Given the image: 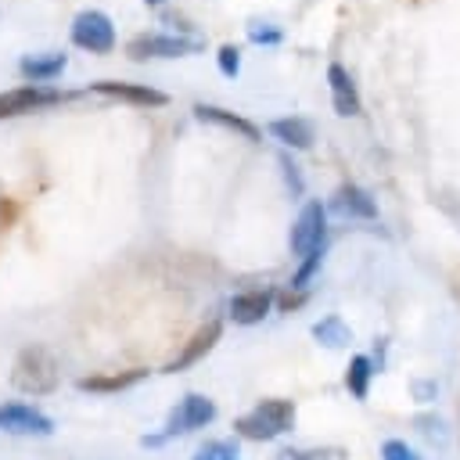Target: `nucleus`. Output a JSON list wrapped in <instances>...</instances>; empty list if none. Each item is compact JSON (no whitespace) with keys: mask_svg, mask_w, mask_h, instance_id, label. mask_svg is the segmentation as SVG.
<instances>
[{"mask_svg":"<svg viewBox=\"0 0 460 460\" xmlns=\"http://www.w3.org/2000/svg\"><path fill=\"white\" fill-rule=\"evenodd\" d=\"M61 385V363L47 345L18 349L11 363V388L22 395H50Z\"/></svg>","mask_w":460,"mask_h":460,"instance_id":"f257e3e1","label":"nucleus"},{"mask_svg":"<svg viewBox=\"0 0 460 460\" xmlns=\"http://www.w3.org/2000/svg\"><path fill=\"white\" fill-rule=\"evenodd\" d=\"M291 424H295V402L291 399H262L234 420V431L241 438H252V442H270V438L284 435Z\"/></svg>","mask_w":460,"mask_h":460,"instance_id":"f03ea898","label":"nucleus"},{"mask_svg":"<svg viewBox=\"0 0 460 460\" xmlns=\"http://www.w3.org/2000/svg\"><path fill=\"white\" fill-rule=\"evenodd\" d=\"M75 93L68 90H58V86H43V83H29V86H14V90H4L0 93V119H14V115H25V111H40V108H50V104H61Z\"/></svg>","mask_w":460,"mask_h":460,"instance_id":"7ed1b4c3","label":"nucleus"},{"mask_svg":"<svg viewBox=\"0 0 460 460\" xmlns=\"http://www.w3.org/2000/svg\"><path fill=\"white\" fill-rule=\"evenodd\" d=\"M216 420V402L208 399V395H201V392H187L172 410H169V417H165V438L169 435H190V431H198V428H205V424H212Z\"/></svg>","mask_w":460,"mask_h":460,"instance_id":"20e7f679","label":"nucleus"},{"mask_svg":"<svg viewBox=\"0 0 460 460\" xmlns=\"http://www.w3.org/2000/svg\"><path fill=\"white\" fill-rule=\"evenodd\" d=\"M0 428L7 435H29V438L54 435V420L43 410H36L32 402H18V399L0 402Z\"/></svg>","mask_w":460,"mask_h":460,"instance_id":"39448f33","label":"nucleus"},{"mask_svg":"<svg viewBox=\"0 0 460 460\" xmlns=\"http://www.w3.org/2000/svg\"><path fill=\"white\" fill-rule=\"evenodd\" d=\"M72 43L90 54H108L115 47V25L104 11H79L72 22Z\"/></svg>","mask_w":460,"mask_h":460,"instance_id":"423d86ee","label":"nucleus"},{"mask_svg":"<svg viewBox=\"0 0 460 460\" xmlns=\"http://www.w3.org/2000/svg\"><path fill=\"white\" fill-rule=\"evenodd\" d=\"M201 43L198 40H187V36H162V32H144V36H133L126 43V54L133 61H147V58H183V54H198Z\"/></svg>","mask_w":460,"mask_h":460,"instance_id":"0eeeda50","label":"nucleus"},{"mask_svg":"<svg viewBox=\"0 0 460 460\" xmlns=\"http://www.w3.org/2000/svg\"><path fill=\"white\" fill-rule=\"evenodd\" d=\"M323 237H327V212H323L320 201H309L298 212L295 226H291V252L295 255H309V252L323 248Z\"/></svg>","mask_w":460,"mask_h":460,"instance_id":"6e6552de","label":"nucleus"},{"mask_svg":"<svg viewBox=\"0 0 460 460\" xmlns=\"http://www.w3.org/2000/svg\"><path fill=\"white\" fill-rule=\"evenodd\" d=\"M223 338V320L219 316H212V320H205L190 338H187V345L165 363V370L169 374H180V370H187V367H194L201 356H208L212 349H216V341Z\"/></svg>","mask_w":460,"mask_h":460,"instance_id":"1a4fd4ad","label":"nucleus"},{"mask_svg":"<svg viewBox=\"0 0 460 460\" xmlns=\"http://www.w3.org/2000/svg\"><path fill=\"white\" fill-rule=\"evenodd\" d=\"M93 93H104V97H115V101H129V104H144V108H162L169 97L155 86H144V83H119V79H101V83H90Z\"/></svg>","mask_w":460,"mask_h":460,"instance_id":"9d476101","label":"nucleus"},{"mask_svg":"<svg viewBox=\"0 0 460 460\" xmlns=\"http://www.w3.org/2000/svg\"><path fill=\"white\" fill-rule=\"evenodd\" d=\"M270 305H273V291H241V295L230 298L226 316L241 327H252L270 313Z\"/></svg>","mask_w":460,"mask_h":460,"instance_id":"9b49d317","label":"nucleus"},{"mask_svg":"<svg viewBox=\"0 0 460 460\" xmlns=\"http://www.w3.org/2000/svg\"><path fill=\"white\" fill-rule=\"evenodd\" d=\"M147 370L144 367H129V370H108V374H86L75 381L79 392H97V395H108V392H122V388H133L137 381H144Z\"/></svg>","mask_w":460,"mask_h":460,"instance_id":"f8f14e48","label":"nucleus"},{"mask_svg":"<svg viewBox=\"0 0 460 460\" xmlns=\"http://www.w3.org/2000/svg\"><path fill=\"white\" fill-rule=\"evenodd\" d=\"M331 208H334L338 216H352V219H374V216H377L374 198H370L363 187H356V183H341V187L334 190V198H331Z\"/></svg>","mask_w":460,"mask_h":460,"instance_id":"ddd939ff","label":"nucleus"},{"mask_svg":"<svg viewBox=\"0 0 460 460\" xmlns=\"http://www.w3.org/2000/svg\"><path fill=\"white\" fill-rule=\"evenodd\" d=\"M327 79H331L334 111H338V115H359V93H356L352 75H349L341 65H331V68H327Z\"/></svg>","mask_w":460,"mask_h":460,"instance_id":"4468645a","label":"nucleus"},{"mask_svg":"<svg viewBox=\"0 0 460 460\" xmlns=\"http://www.w3.org/2000/svg\"><path fill=\"white\" fill-rule=\"evenodd\" d=\"M65 65H68L65 54H25V58L18 61V72H22L29 83H47V79L61 75Z\"/></svg>","mask_w":460,"mask_h":460,"instance_id":"2eb2a0df","label":"nucleus"},{"mask_svg":"<svg viewBox=\"0 0 460 460\" xmlns=\"http://www.w3.org/2000/svg\"><path fill=\"white\" fill-rule=\"evenodd\" d=\"M194 115H198L201 122H216V126H223V129H234V133H241L244 140H259V126L248 122V119H241V115H234V111H226V108L194 104Z\"/></svg>","mask_w":460,"mask_h":460,"instance_id":"dca6fc26","label":"nucleus"},{"mask_svg":"<svg viewBox=\"0 0 460 460\" xmlns=\"http://www.w3.org/2000/svg\"><path fill=\"white\" fill-rule=\"evenodd\" d=\"M270 133H273L277 140L291 144V147H309V144H313V126H309L305 119H298V115H291V119H273V122H270Z\"/></svg>","mask_w":460,"mask_h":460,"instance_id":"f3484780","label":"nucleus"},{"mask_svg":"<svg viewBox=\"0 0 460 460\" xmlns=\"http://www.w3.org/2000/svg\"><path fill=\"white\" fill-rule=\"evenodd\" d=\"M313 338L320 345H327V349H345L352 341V331L345 327L341 316H323L320 323H313Z\"/></svg>","mask_w":460,"mask_h":460,"instance_id":"a211bd4d","label":"nucleus"},{"mask_svg":"<svg viewBox=\"0 0 460 460\" xmlns=\"http://www.w3.org/2000/svg\"><path fill=\"white\" fill-rule=\"evenodd\" d=\"M370 377H374V363L370 356H352L349 370H345V388L356 395V399H367L370 392Z\"/></svg>","mask_w":460,"mask_h":460,"instance_id":"6ab92c4d","label":"nucleus"},{"mask_svg":"<svg viewBox=\"0 0 460 460\" xmlns=\"http://www.w3.org/2000/svg\"><path fill=\"white\" fill-rule=\"evenodd\" d=\"M194 460H237V446L226 442V438H216V442H205L194 453Z\"/></svg>","mask_w":460,"mask_h":460,"instance_id":"aec40b11","label":"nucleus"},{"mask_svg":"<svg viewBox=\"0 0 460 460\" xmlns=\"http://www.w3.org/2000/svg\"><path fill=\"white\" fill-rule=\"evenodd\" d=\"M381 460H420L406 442H399V438H388L385 446H381Z\"/></svg>","mask_w":460,"mask_h":460,"instance_id":"412c9836","label":"nucleus"},{"mask_svg":"<svg viewBox=\"0 0 460 460\" xmlns=\"http://www.w3.org/2000/svg\"><path fill=\"white\" fill-rule=\"evenodd\" d=\"M237 68H241V50L234 43L219 47V72L223 75H237Z\"/></svg>","mask_w":460,"mask_h":460,"instance_id":"4be33fe9","label":"nucleus"},{"mask_svg":"<svg viewBox=\"0 0 460 460\" xmlns=\"http://www.w3.org/2000/svg\"><path fill=\"white\" fill-rule=\"evenodd\" d=\"M248 36H252L255 43H280V29L262 25V22H252V25H248Z\"/></svg>","mask_w":460,"mask_h":460,"instance_id":"5701e85b","label":"nucleus"},{"mask_svg":"<svg viewBox=\"0 0 460 460\" xmlns=\"http://www.w3.org/2000/svg\"><path fill=\"white\" fill-rule=\"evenodd\" d=\"M14 216H18V205L11 198H0V230H7L14 223Z\"/></svg>","mask_w":460,"mask_h":460,"instance_id":"b1692460","label":"nucleus"},{"mask_svg":"<svg viewBox=\"0 0 460 460\" xmlns=\"http://www.w3.org/2000/svg\"><path fill=\"white\" fill-rule=\"evenodd\" d=\"M413 392H417V399H420V402H431L438 388H435V381H417V385H413Z\"/></svg>","mask_w":460,"mask_h":460,"instance_id":"393cba45","label":"nucleus"},{"mask_svg":"<svg viewBox=\"0 0 460 460\" xmlns=\"http://www.w3.org/2000/svg\"><path fill=\"white\" fill-rule=\"evenodd\" d=\"M302 302H305V291H298V295H291V291H288V295H280V309H284V313L298 309Z\"/></svg>","mask_w":460,"mask_h":460,"instance_id":"a878e982","label":"nucleus"},{"mask_svg":"<svg viewBox=\"0 0 460 460\" xmlns=\"http://www.w3.org/2000/svg\"><path fill=\"white\" fill-rule=\"evenodd\" d=\"M144 4H151V7H158V4H165V0H144Z\"/></svg>","mask_w":460,"mask_h":460,"instance_id":"bb28decb","label":"nucleus"}]
</instances>
